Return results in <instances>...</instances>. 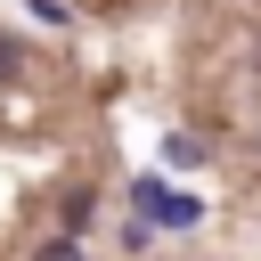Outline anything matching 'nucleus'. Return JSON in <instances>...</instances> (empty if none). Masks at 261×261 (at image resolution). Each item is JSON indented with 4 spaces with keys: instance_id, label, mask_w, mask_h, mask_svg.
I'll return each mask as SVG.
<instances>
[{
    "instance_id": "f257e3e1",
    "label": "nucleus",
    "mask_w": 261,
    "mask_h": 261,
    "mask_svg": "<svg viewBox=\"0 0 261 261\" xmlns=\"http://www.w3.org/2000/svg\"><path fill=\"white\" fill-rule=\"evenodd\" d=\"M130 220H147V228H196L204 220V196H179L163 179H139L130 188Z\"/></svg>"
},
{
    "instance_id": "f03ea898",
    "label": "nucleus",
    "mask_w": 261,
    "mask_h": 261,
    "mask_svg": "<svg viewBox=\"0 0 261 261\" xmlns=\"http://www.w3.org/2000/svg\"><path fill=\"white\" fill-rule=\"evenodd\" d=\"M163 155H171V163H204V139H188V130H171V139H163Z\"/></svg>"
},
{
    "instance_id": "7ed1b4c3",
    "label": "nucleus",
    "mask_w": 261,
    "mask_h": 261,
    "mask_svg": "<svg viewBox=\"0 0 261 261\" xmlns=\"http://www.w3.org/2000/svg\"><path fill=\"white\" fill-rule=\"evenodd\" d=\"M33 261H82V245H73V237H49V245H41Z\"/></svg>"
}]
</instances>
